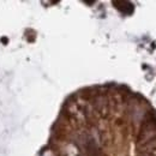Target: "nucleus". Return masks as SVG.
I'll return each instance as SVG.
<instances>
[{
	"label": "nucleus",
	"mask_w": 156,
	"mask_h": 156,
	"mask_svg": "<svg viewBox=\"0 0 156 156\" xmlns=\"http://www.w3.org/2000/svg\"><path fill=\"white\" fill-rule=\"evenodd\" d=\"M138 149L141 153L149 154L153 150H156V121L153 119H149L144 121L142 125L138 142H137Z\"/></svg>",
	"instance_id": "1"
},
{
	"label": "nucleus",
	"mask_w": 156,
	"mask_h": 156,
	"mask_svg": "<svg viewBox=\"0 0 156 156\" xmlns=\"http://www.w3.org/2000/svg\"><path fill=\"white\" fill-rule=\"evenodd\" d=\"M113 5L125 14H130L133 12V5L129 1H113Z\"/></svg>",
	"instance_id": "2"
}]
</instances>
